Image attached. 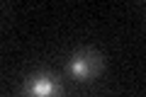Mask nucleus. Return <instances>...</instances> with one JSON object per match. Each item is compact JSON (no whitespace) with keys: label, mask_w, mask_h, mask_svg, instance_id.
Instances as JSON below:
<instances>
[{"label":"nucleus","mask_w":146,"mask_h":97,"mask_svg":"<svg viewBox=\"0 0 146 97\" xmlns=\"http://www.w3.org/2000/svg\"><path fill=\"white\" fill-rule=\"evenodd\" d=\"M66 71L73 80L78 82H93L95 78H100V73L105 71V58L100 51H95L93 46H80L71 53L66 63Z\"/></svg>","instance_id":"1"},{"label":"nucleus","mask_w":146,"mask_h":97,"mask_svg":"<svg viewBox=\"0 0 146 97\" xmlns=\"http://www.w3.org/2000/svg\"><path fill=\"white\" fill-rule=\"evenodd\" d=\"M22 97H63V80L51 71H34L22 82Z\"/></svg>","instance_id":"2"}]
</instances>
